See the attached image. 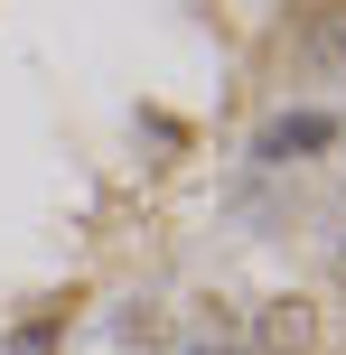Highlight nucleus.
I'll return each instance as SVG.
<instances>
[{
  "label": "nucleus",
  "instance_id": "2",
  "mask_svg": "<svg viewBox=\"0 0 346 355\" xmlns=\"http://www.w3.org/2000/svg\"><path fill=\"white\" fill-rule=\"evenodd\" d=\"M262 346H309V309H300V300H272V318H262Z\"/></svg>",
  "mask_w": 346,
  "mask_h": 355
},
{
  "label": "nucleus",
  "instance_id": "1",
  "mask_svg": "<svg viewBox=\"0 0 346 355\" xmlns=\"http://www.w3.org/2000/svg\"><path fill=\"white\" fill-rule=\"evenodd\" d=\"M300 66H318V75L346 85V0H318V10L300 19Z\"/></svg>",
  "mask_w": 346,
  "mask_h": 355
},
{
  "label": "nucleus",
  "instance_id": "3",
  "mask_svg": "<svg viewBox=\"0 0 346 355\" xmlns=\"http://www.w3.org/2000/svg\"><path fill=\"white\" fill-rule=\"evenodd\" d=\"M318 141H337L328 112H300V122H281V131H272V150H318Z\"/></svg>",
  "mask_w": 346,
  "mask_h": 355
}]
</instances>
